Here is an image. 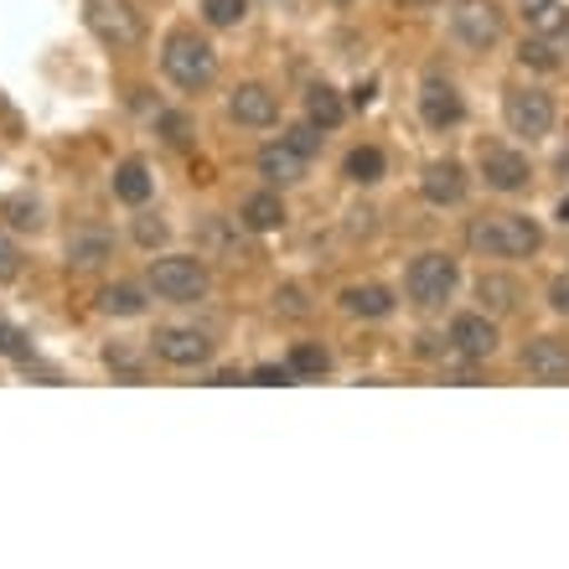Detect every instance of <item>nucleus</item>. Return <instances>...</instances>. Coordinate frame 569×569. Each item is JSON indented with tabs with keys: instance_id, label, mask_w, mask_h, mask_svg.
I'll use <instances>...</instances> for the list:
<instances>
[{
	"instance_id": "obj_7",
	"label": "nucleus",
	"mask_w": 569,
	"mask_h": 569,
	"mask_svg": "<svg viewBox=\"0 0 569 569\" xmlns=\"http://www.w3.org/2000/svg\"><path fill=\"white\" fill-rule=\"evenodd\" d=\"M450 27H456V37L466 47H492L502 37V11L492 0H456L450 6Z\"/></svg>"
},
{
	"instance_id": "obj_28",
	"label": "nucleus",
	"mask_w": 569,
	"mask_h": 569,
	"mask_svg": "<svg viewBox=\"0 0 569 569\" xmlns=\"http://www.w3.org/2000/svg\"><path fill=\"white\" fill-rule=\"evenodd\" d=\"M518 58H523V68H539V73H555L559 58H555V47L549 42H523L518 47Z\"/></svg>"
},
{
	"instance_id": "obj_15",
	"label": "nucleus",
	"mask_w": 569,
	"mask_h": 569,
	"mask_svg": "<svg viewBox=\"0 0 569 569\" xmlns=\"http://www.w3.org/2000/svg\"><path fill=\"white\" fill-rule=\"evenodd\" d=\"M420 114H425V124L446 130V124L461 120V99H456V89H450V83L430 78V83H425V93H420Z\"/></svg>"
},
{
	"instance_id": "obj_30",
	"label": "nucleus",
	"mask_w": 569,
	"mask_h": 569,
	"mask_svg": "<svg viewBox=\"0 0 569 569\" xmlns=\"http://www.w3.org/2000/svg\"><path fill=\"white\" fill-rule=\"evenodd\" d=\"M284 140H290V146H296V150H306V156H311V150L321 146V140H316V124H296V130H290V136H284Z\"/></svg>"
},
{
	"instance_id": "obj_1",
	"label": "nucleus",
	"mask_w": 569,
	"mask_h": 569,
	"mask_svg": "<svg viewBox=\"0 0 569 569\" xmlns=\"http://www.w3.org/2000/svg\"><path fill=\"white\" fill-rule=\"evenodd\" d=\"M466 243L492 259H528V254H539L543 233L523 212H492V218H477V223L466 228Z\"/></svg>"
},
{
	"instance_id": "obj_36",
	"label": "nucleus",
	"mask_w": 569,
	"mask_h": 569,
	"mask_svg": "<svg viewBox=\"0 0 569 569\" xmlns=\"http://www.w3.org/2000/svg\"><path fill=\"white\" fill-rule=\"evenodd\" d=\"M331 6H347V0H331Z\"/></svg>"
},
{
	"instance_id": "obj_13",
	"label": "nucleus",
	"mask_w": 569,
	"mask_h": 569,
	"mask_svg": "<svg viewBox=\"0 0 569 569\" xmlns=\"http://www.w3.org/2000/svg\"><path fill=\"white\" fill-rule=\"evenodd\" d=\"M450 347L461 352V358H492L497 352V327L487 316H456V327H450Z\"/></svg>"
},
{
	"instance_id": "obj_19",
	"label": "nucleus",
	"mask_w": 569,
	"mask_h": 569,
	"mask_svg": "<svg viewBox=\"0 0 569 569\" xmlns=\"http://www.w3.org/2000/svg\"><path fill=\"white\" fill-rule=\"evenodd\" d=\"M114 197H120V202H130V208H140V202L150 197V171H146V166L124 161L120 171H114Z\"/></svg>"
},
{
	"instance_id": "obj_34",
	"label": "nucleus",
	"mask_w": 569,
	"mask_h": 569,
	"mask_svg": "<svg viewBox=\"0 0 569 569\" xmlns=\"http://www.w3.org/2000/svg\"><path fill=\"white\" fill-rule=\"evenodd\" d=\"M290 378H296V373H290V362H284V368H259L254 383H290Z\"/></svg>"
},
{
	"instance_id": "obj_25",
	"label": "nucleus",
	"mask_w": 569,
	"mask_h": 569,
	"mask_svg": "<svg viewBox=\"0 0 569 569\" xmlns=\"http://www.w3.org/2000/svg\"><path fill=\"white\" fill-rule=\"evenodd\" d=\"M331 368V358H327V347H311V342H300L296 352H290V373L296 378H321Z\"/></svg>"
},
{
	"instance_id": "obj_14",
	"label": "nucleus",
	"mask_w": 569,
	"mask_h": 569,
	"mask_svg": "<svg viewBox=\"0 0 569 569\" xmlns=\"http://www.w3.org/2000/svg\"><path fill=\"white\" fill-rule=\"evenodd\" d=\"M420 192L430 197L435 208H450V202H461V192H466L461 166H456V161H430V166H425V177H420Z\"/></svg>"
},
{
	"instance_id": "obj_23",
	"label": "nucleus",
	"mask_w": 569,
	"mask_h": 569,
	"mask_svg": "<svg viewBox=\"0 0 569 569\" xmlns=\"http://www.w3.org/2000/svg\"><path fill=\"white\" fill-rule=\"evenodd\" d=\"M523 16H528V27H539L543 37L559 27H569V11H565V0H523Z\"/></svg>"
},
{
	"instance_id": "obj_4",
	"label": "nucleus",
	"mask_w": 569,
	"mask_h": 569,
	"mask_svg": "<svg viewBox=\"0 0 569 569\" xmlns=\"http://www.w3.org/2000/svg\"><path fill=\"white\" fill-rule=\"evenodd\" d=\"M150 290H156L161 300H177V306H187V300H202V296H208V270H202V259H192V254L156 259V264H150Z\"/></svg>"
},
{
	"instance_id": "obj_2",
	"label": "nucleus",
	"mask_w": 569,
	"mask_h": 569,
	"mask_svg": "<svg viewBox=\"0 0 569 569\" xmlns=\"http://www.w3.org/2000/svg\"><path fill=\"white\" fill-rule=\"evenodd\" d=\"M161 68L177 89H208L212 73H218V52H212L197 31H171L166 37V52H161Z\"/></svg>"
},
{
	"instance_id": "obj_32",
	"label": "nucleus",
	"mask_w": 569,
	"mask_h": 569,
	"mask_svg": "<svg viewBox=\"0 0 569 569\" xmlns=\"http://www.w3.org/2000/svg\"><path fill=\"white\" fill-rule=\"evenodd\" d=\"M549 300H555L559 316H569V274H559V280L549 284Z\"/></svg>"
},
{
	"instance_id": "obj_31",
	"label": "nucleus",
	"mask_w": 569,
	"mask_h": 569,
	"mask_svg": "<svg viewBox=\"0 0 569 569\" xmlns=\"http://www.w3.org/2000/svg\"><path fill=\"white\" fill-rule=\"evenodd\" d=\"M136 239L146 243V249H150V243H161L166 239V223H156V218H140V223H136Z\"/></svg>"
},
{
	"instance_id": "obj_3",
	"label": "nucleus",
	"mask_w": 569,
	"mask_h": 569,
	"mask_svg": "<svg viewBox=\"0 0 569 569\" xmlns=\"http://www.w3.org/2000/svg\"><path fill=\"white\" fill-rule=\"evenodd\" d=\"M83 21H89L93 37L104 47H114V52H130V47H140V37H146V27H140V16L130 0H89V6H83Z\"/></svg>"
},
{
	"instance_id": "obj_35",
	"label": "nucleus",
	"mask_w": 569,
	"mask_h": 569,
	"mask_svg": "<svg viewBox=\"0 0 569 569\" xmlns=\"http://www.w3.org/2000/svg\"><path fill=\"white\" fill-rule=\"evenodd\" d=\"M559 218H565V223H569V202H559Z\"/></svg>"
},
{
	"instance_id": "obj_20",
	"label": "nucleus",
	"mask_w": 569,
	"mask_h": 569,
	"mask_svg": "<svg viewBox=\"0 0 569 569\" xmlns=\"http://www.w3.org/2000/svg\"><path fill=\"white\" fill-rule=\"evenodd\" d=\"M477 300L487 311H512V306H518V280H508V274H481Z\"/></svg>"
},
{
	"instance_id": "obj_24",
	"label": "nucleus",
	"mask_w": 569,
	"mask_h": 569,
	"mask_svg": "<svg viewBox=\"0 0 569 569\" xmlns=\"http://www.w3.org/2000/svg\"><path fill=\"white\" fill-rule=\"evenodd\" d=\"M99 306H104L109 316H140L146 311V300H140L136 284H109V290H99Z\"/></svg>"
},
{
	"instance_id": "obj_6",
	"label": "nucleus",
	"mask_w": 569,
	"mask_h": 569,
	"mask_svg": "<svg viewBox=\"0 0 569 569\" xmlns=\"http://www.w3.org/2000/svg\"><path fill=\"white\" fill-rule=\"evenodd\" d=\"M502 114H508V130L512 136H549L555 130V99L539 89H512L502 99Z\"/></svg>"
},
{
	"instance_id": "obj_12",
	"label": "nucleus",
	"mask_w": 569,
	"mask_h": 569,
	"mask_svg": "<svg viewBox=\"0 0 569 569\" xmlns=\"http://www.w3.org/2000/svg\"><path fill=\"white\" fill-rule=\"evenodd\" d=\"M306 150H296L290 140H280V146H264L259 150V177L264 181H274V187H290V181H300L306 177Z\"/></svg>"
},
{
	"instance_id": "obj_18",
	"label": "nucleus",
	"mask_w": 569,
	"mask_h": 569,
	"mask_svg": "<svg viewBox=\"0 0 569 569\" xmlns=\"http://www.w3.org/2000/svg\"><path fill=\"white\" fill-rule=\"evenodd\" d=\"M284 223V202L274 192H254L243 202V228H254V233H274Z\"/></svg>"
},
{
	"instance_id": "obj_5",
	"label": "nucleus",
	"mask_w": 569,
	"mask_h": 569,
	"mask_svg": "<svg viewBox=\"0 0 569 569\" xmlns=\"http://www.w3.org/2000/svg\"><path fill=\"white\" fill-rule=\"evenodd\" d=\"M409 300L415 306H446L450 290H456V259L450 254H420L405 274Z\"/></svg>"
},
{
	"instance_id": "obj_21",
	"label": "nucleus",
	"mask_w": 569,
	"mask_h": 569,
	"mask_svg": "<svg viewBox=\"0 0 569 569\" xmlns=\"http://www.w3.org/2000/svg\"><path fill=\"white\" fill-rule=\"evenodd\" d=\"M306 114H311V124H321V130H337V124H342V99L321 83V89L306 93Z\"/></svg>"
},
{
	"instance_id": "obj_26",
	"label": "nucleus",
	"mask_w": 569,
	"mask_h": 569,
	"mask_svg": "<svg viewBox=\"0 0 569 569\" xmlns=\"http://www.w3.org/2000/svg\"><path fill=\"white\" fill-rule=\"evenodd\" d=\"M243 11H249V0H202V16H208V27H239Z\"/></svg>"
},
{
	"instance_id": "obj_29",
	"label": "nucleus",
	"mask_w": 569,
	"mask_h": 569,
	"mask_svg": "<svg viewBox=\"0 0 569 569\" xmlns=\"http://www.w3.org/2000/svg\"><path fill=\"white\" fill-rule=\"evenodd\" d=\"M16 270H21V249H16V243L0 233V280H11Z\"/></svg>"
},
{
	"instance_id": "obj_11",
	"label": "nucleus",
	"mask_w": 569,
	"mask_h": 569,
	"mask_svg": "<svg viewBox=\"0 0 569 569\" xmlns=\"http://www.w3.org/2000/svg\"><path fill=\"white\" fill-rule=\"evenodd\" d=\"M523 368L539 383H569V342H555V337H539V342L523 347Z\"/></svg>"
},
{
	"instance_id": "obj_17",
	"label": "nucleus",
	"mask_w": 569,
	"mask_h": 569,
	"mask_svg": "<svg viewBox=\"0 0 569 569\" xmlns=\"http://www.w3.org/2000/svg\"><path fill=\"white\" fill-rule=\"evenodd\" d=\"M109 249H114V243H109L104 228H83V233L68 239V264H78V270H99V264L109 259Z\"/></svg>"
},
{
	"instance_id": "obj_27",
	"label": "nucleus",
	"mask_w": 569,
	"mask_h": 569,
	"mask_svg": "<svg viewBox=\"0 0 569 569\" xmlns=\"http://www.w3.org/2000/svg\"><path fill=\"white\" fill-rule=\"evenodd\" d=\"M0 212L11 218V228H37V223H42V208H37L31 197H6V202H0Z\"/></svg>"
},
{
	"instance_id": "obj_33",
	"label": "nucleus",
	"mask_w": 569,
	"mask_h": 569,
	"mask_svg": "<svg viewBox=\"0 0 569 569\" xmlns=\"http://www.w3.org/2000/svg\"><path fill=\"white\" fill-rule=\"evenodd\" d=\"M0 352H11V358H21V352H27V342H21V331H16V327H0Z\"/></svg>"
},
{
	"instance_id": "obj_22",
	"label": "nucleus",
	"mask_w": 569,
	"mask_h": 569,
	"mask_svg": "<svg viewBox=\"0 0 569 569\" xmlns=\"http://www.w3.org/2000/svg\"><path fill=\"white\" fill-rule=\"evenodd\" d=\"M347 177L358 181V187H373V181L383 177V150H378V146H358L352 156H347Z\"/></svg>"
},
{
	"instance_id": "obj_10",
	"label": "nucleus",
	"mask_w": 569,
	"mask_h": 569,
	"mask_svg": "<svg viewBox=\"0 0 569 569\" xmlns=\"http://www.w3.org/2000/svg\"><path fill=\"white\" fill-rule=\"evenodd\" d=\"M150 342H156V358L177 362V368H197V362H208V352H212V342L192 327H166V331H156Z\"/></svg>"
},
{
	"instance_id": "obj_8",
	"label": "nucleus",
	"mask_w": 569,
	"mask_h": 569,
	"mask_svg": "<svg viewBox=\"0 0 569 569\" xmlns=\"http://www.w3.org/2000/svg\"><path fill=\"white\" fill-rule=\"evenodd\" d=\"M481 177H487V187H492V192H523L533 171H528V156H518V150L487 146V150H481Z\"/></svg>"
},
{
	"instance_id": "obj_16",
	"label": "nucleus",
	"mask_w": 569,
	"mask_h": 569,
	"mask_svg": "<svg viewBox=\"0 0 569 569\" xmlns=\"http://www.w3.org/2000/svg\"><path fill=\"white\" fill-rule=\"evenodd\" d=\"M342 311H347V316H368V321H378V316L393 311V296L383 290V284H347V290H342Z\"/></svg>"
},
{
	"instance_id": "obj_9",
	"label": "nucleus",
	"mask_w": 569,
	"mask_h": 569,
	"mask_svg": "<svg viewBox=\"0 0 569 569\" xmlns=\"http://www.w3.org/2000/svg\"><path fill=\"white\" fill-rule=\"evenodd\" d=\"M228 114L249 130H264V124L280 120V99H274L264 83H239V89L228 93Z\"/></svg>"
}]
</instances>
